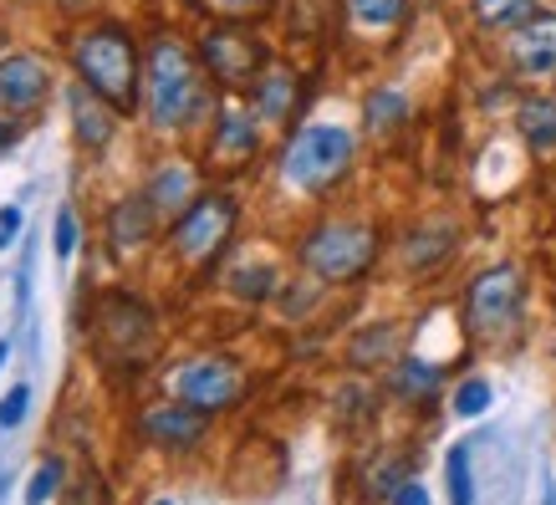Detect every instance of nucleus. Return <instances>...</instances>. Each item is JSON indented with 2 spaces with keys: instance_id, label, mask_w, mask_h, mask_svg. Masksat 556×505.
<instances>
[{
  "instance_id": "nucleus-35",
  "label": "nucleus",
  "mask_w": 556,
  "mask_h": 505,
  "mask_svg": "<svg viewBox=\"0 0 556 505\" xmlns=\"http://www.w3.org/2000/svg\"><path fill=\"white\" fill-rule=\"evenodd\" d=\"M153 505H169V501H153Z\"/></svg>"
},
{
  "instance_id": "nucleus-11",
  "label": "nucleus",
  "mask_w": 556,
  "mask_h": 505,
  "mask_svg": "<svg viewBox=\"0 0 556 505\" xmlns=\"http://www.w3.org/2000/svg\"><path fill=\"white\" fill-rule=\"evenodd\" d=\"M510 67L521 77H556V16L536 11L510 26Z\"/></svg>"
},
{
  "instance_id": "nucleus-14",
  "label": "nucleus",
  "mask_w": 556,
  "mask_h": 505,
  "mask_svg": "<svg viewBox=\"0 0 556 505\" xmlns=\"http://www.w3.org/2000/svg\"><path fill=\"white\" fill-rule=\"evenodd\" d=\"M255 123L245 118V113H219V128H215V143H210V153H215V164L225 168H240L255 159Z\"/></svg>"
},
{
  "instance_id": "nucleus-33",
  "label": "nucleus",
  "mask_w": 556,
  "mask_h": 505,
  "mask_svg": "<svg viewBox=\"0 0 556 505\" xmlns=\"http://www.w3.org/2000/svg\"><path fill=\"white\" fill-rule=\"evenodd\" d=\"M11 143H16V123L0 118V159H5V149H11Z\"/></svg>"
},
{
  "instance_id": "nucleus-15",
  "label": "nucleus",
  "mask_w": 556,
  "mask_h": 505,
  "mask_svg": "<svg viewBox=\"0 0 556 505\" xmlns=\"http://www.w3.org/2000/svg\"><path fill=\"white\" fill-rule=\"evenodd\" d=\"M296 98H302V83H296V72L287 67H270L261 83H255V108H261V118L270 123H287L296 113Z\"/></svg>"
},
{
  "instance_id": "nucleus-34",
  "label": "nucleus",
  "mask_w": 556,
  "mask_h": 505,
  "mask_svg": "<svg viewBox=\"0 0 556 505\" xmlns=\"http://www.w3.org/2000/svg\"><path fill=\"white\" fill-rule=\"evenodd\" d=\"M5 357H11V342H0V363H5Z\"/></svg>"
},
{
  "instance_id": "nucleus-10",
  "label": "nucleus",
  "mask_w": 556,
  "mask_h": 505,
  "mask_svg": "<svg viewBox=\"0 0 556 505\" xmlns=\"http://www.w3.org/2000/svg\"><path fill=\"white\" fill-rule=\"evenodd\" d=\"M138 429H143V439L159 444V450H194V444L204 439V429H210V414L194 408V404H185V399H174V404L143 408Z\"/></svg>"
},
{
  "instance_id": "nucleus-1",
  "label": "nucleus",
  "mask_w": 556,
  "mask_h": 505,
  "mask_svg": "<svg viewBox=\"0 0 556 505\" xmlns=\"http://www.w3.org/2000/svg\"><path fill=\"white\" fill-rule=\"evenodd\" d=\"M143 98H149V118L159 128H185L200 118L204 108V77L194 67L189 47L174 36H159L149 47V67H143Z\"/></svg>"
},
{
  "instance_id": "nucleus-18",
  "label": "nucleus",
  "mask_w": 556,
  "mask_h": 505,
  "mask_svg": "<svg viewBox=\"0 0 556 505\" xmlns=\"http://www.w3.org/2000/svg\"><path fill=\"white\" fill-rule=\"evenodd\" d=\"M521 138L531 143L536 153H552L556 149V102H546V98H531V102H521Z\"/></svg>"
},
{
  "instance_id": "nucleus-5",
  "label": "nucleus",
  "mask_w": 556,
  "mask_h": 505,
  "mask_svg": "<svg viewBox=\"0 0 556 505\" xmlns=\"http://www.w3.org/2000/svg\"><path fill=\"white\" fill-rule=\"evenodd\" d=\"M521 302H526L521 276L510 266H495L470 287L465 327H470V337H480V342H495V337H506L510 327L521 321Z\"/></svg>"
},
{
  "instance_id": "nucleus-27",
  "label": "nucleus",
  "mask_w": 556,
  "mask_h": 505,
  "mask_svg": "<svg viewBox=\"0 0 556 505\" xmlns=\"http://www.w3.org/2000/svg\"><path fill=\"white\" fill-rule=\"evenodd\" d=\"M485 404H490V383H485V378H470V383H459V393H455V414H459V419H475V414H485Z\"/></svg>"
},
{
  "instance_id": "nucleus-31",
  "label": "nucleus",
  "mask_w": 556,
  "mask_h": 505,
  "mask_svg": "<svg viewBox=\"0 0 556 505\" xmlns=\"http://www.w3.org/2000/svg\"><path fill=\"white\" fill-rule=\"evenodd\" d=\"M393 505H429V495H424V485L414 480V475H404L399 490H393Z\"/></svg>"
},
{
  "instance_id": "nucleus-17",
  "label": "nucleus",
  "mask_w": 556,
  "mask_h": 505,
  "mask_svg": "<svg viewBox=\"0 0 556 505\" xmlns=\"http://www.w3.org/2000/svg\"><path fill=\"white\" fill-rule=\"evenodd\" d=\"M72 118H77V138H83L87 149H102V143L113 138V118H108L102 98H98V92H92L87 83L72 92Z\"/></svg>"
},
{
  "instance_id": "nucleus-8",
  "label": "nucleus",
  "mask_w": 556,
  "mask_h": 505,
  "mask_svg": "<svg viewBox=\"0 0 556 505\" xmlns=\"http://www.w3.org/2000/svg\"><path fill=\"white\" fill-rule=\"evenodd\" d=\"M245 393V373L230 363V357H194L174 373V399L204 408V414H219V408L240 404Z\"/></svg>"
},
{
  "instance_id": "nucleus-7",
  "label": "nucleus",
  "mask_w": 556,
  "mask_h": 505,
  "mask_svg": "<svg viewBox=\"0 0 556 505\" xmlns=\"http://www.w3.org/2000/svg\"><path fill=\"white\" fill-rule=\"evenodd\" d=\"M204 67L215 77L219 87H230V92H245V87L261 83V67H266V47L255 41L251 31H240V26H219V31L204 36Z\"/></svg>"
},
{
  "instance_id": "nucleus-25",
  "label": "nucleus",
  "mask_w": 556,
  "mask_h": 505,
  "mask_svg": "<svg viewBox=\"0 0 556 505\" xmlns=\"http://www.w3.org/2000/svg\"><path fill=\"white\" fill-rule=\"evenodd\" d=\"M393 342H399V332H393V327H372V332H363L353 342V363H357V368H368V357H388V353H393Z\"/></svg>"
},
{
  "instance_id": "nucleus-26",
  "label": "nucleus",
  "mask_w": 556,
  "mask_h": 505,
  "mask_svg": "<svg viewBox=\"0 0 556 505\" xmlns=\"http://www.w3.org/2000/svg\"><path fill=\"white\" fill-rule=\"evenodd\" d=\"M56 485H62V465H56V459H47V465H36L31 485H26V505H47L51 495H56Z\"/></svg>"
},
{
  "instance_id": "nucleus-6",
  "label": "nucleus",
  "mask_w": 556,
  "mask_h": 505,
  "mask_svg": "<svg viewBox=\"0 0 556 505\" xmlns=\"http://www.w3.org/2000/svg\"><path fill=\"white\" fill-rule=\"evenodd\" d=\"M230 230H236V200L230 194H194V204L174 219V251L189 266H204L225 251Z\"/></svg>"
},
{
  "instance_id": "nucleus-19",
  "label": "nucleus",
  "mask_w": 556,
  "mask_h": 505,
  "mask_svg": "<svg viewBox=\"0 0 556 505\" xmlns=\"http://www.w3.org/2000/svg\"><path fill=\"white\" fill-rule=\"evenodd\" d=\"M348 16L363 31H393L408 16V0H348Z\"/></svg>"
},
{
  "instance_id": "nucleus-20",
  "label": "nucleus",
  "mask_w": 556,
  "mask_h": 505,
  "mask_svg": "<svg viewBox=\"0 0 556 505\" xmlns=\"http://www.w3.org/2000/svg\"><path fill=\"white\" fill-rule=\"evenodd\" d=\"M439 378H444V373H439L434 363L404 357V363H399V378H393V388H399L404 399H429V393H439Z\"/></svg>"
},
{
  "instance_id": "nucleus-21",
  "label": "nucleus",
  "mask_w": 556,
  "mask_h": 505,
  "mask_svg": "<svg viewBox=\"0 0 556 505\" xmlns=\"http://www.w3.org/2000/svg\"><path fill=\"white\" fill-rule=\"evenodd\" d=\"M363 113H368L372 134H393V128L408 118V98H404V92H372Z\"/></svg>"
},
{
  "instance_id": "nucleus-4",
  "label": "nucleus",
  "mask_w": 556,
  "mask_h": 505,
  "mask_svg": "<svg viewBox=\"0 0 556 505\" xmlns=\"http://www.w3.org/2000/svg\"><path fill=\"white\" fill-rule=\"evenodd\" d=\"M378 255V230L372 225H353V219H332L317 225L302 240V266L321 281H357Z\"/></svg>"
},
{
  "instance_id": "nucleus-30",
  "label": "nucleus",
  "mask_w": 556,
  "mask_h": 505,
  "mask_svg": "<svg viewBox=\"0 0 556 505\" xmlns=\"http://www.w3.org/2000/svg\"><path fill=\"white\" fill-rule=\"evenodd\" d=\"M51 245H56V255H62V261L77 251V215H72V210H62V215H56V240H51Z\"/></svg>"
},
{
  "instance_id": "nucleus-23",
  "label": "nucleus",
  "mask_w": 556,
  "mask_h": 505,
  "mask_svg": "<svg viewBox=\"0 0 556 505\" xmlns=\"http://www.w3.org/2000/svg\"><path fill=\"white\" fill-rule=\"evenodd\" d=\"M230 291H236V296H245V302H266V296H276V270H270V266H240V270H230Z\"/></svg>"
},
{
  "instance_id": "nucleus-28",
  "label": "nucleus",
  "mask_w": 556,
  "mask_h": 505,
  "mask_svg": "<svg viewBox=\"0 0 556 505\" xmlns=\"http://www.w3.org/2000/svg\"><path fill=\"white\" fill-rule=\"evenodd\" d=\"M26 404H31V388L16 383L5 399H0V429H16V424L26 419Z\"/></svg>"
},
{
  "instance_id": "nucleus-2",
  "label": "nucleus",
  "mask_w": 556,
  "mask_h": 505,
  "mask_svg": "<svg viewBox=\"0 0 556 505\" xmlns=\"http://www.w3.org/2000/svg\"><path fill=\"white\" fill-rule=\"evenodd\" d=\"M72 62H77V77H83L108 108L128 113L138 102V51H134V41H128V31H118V26L87 31L83 41L72 47Z\"/></svg>"
},
{
  "instance_id": "nucleus-12",
  "label": "nucleus",
  "mask_w": 556,
  "mask_h": 505,
  "mask_svg": "<svg viewBox=\"0 0 556 505\" xmlns=\"http://www.w3.org/2000/svg\"><path fill=\"white\" fill-rule=\"evenodd\" d=\"M51 92V72L41 56H5L0 62V113H31Z\"/></svg>"
},
{
  "instance_id": "nucleus-24",
  "label": "nucleus",
  "mask_w": 556,
  "mask_h": 505,
  "mask_svg": "<svg viewBox=\"0 0 556 505\" xmlns=\"http://www.w3.org/2000/svg\"><path fill=\"white\" fill-rule=\"evenodd\" d=\"M444 475H450V505H475V485H470V450L455 444L450 459H444Z\"/></svg>"
},
{
  "instance_id": "nucleus-29",
  "label": "nucleus",
  "mask_w": 556,
  "mask_h": 505,
  "mask_svg": "<svg viewBox=\"0 0 556 505\" xmlns=\"http://www.w3.org/2000/svg\"><path fill=\"white\" fill-rule=\"evenodd\" d=\"M210 11H219V16L230 21H245V16H261V11H270L276 0H204Z\"/></svg>"
},
{
  "instance_id": "nucleus-13",
  "label": "nucleus",
  "mask_w": 556,
  "mask_h": 505,
  "mask_svg": "<svg viewBox=\"0 0 556 505\" xmlns=\"http://www.w3.org/2000/svg\"><path fill=\"white\" fill-rule=\"evenodd\" d=\"M153 225H159V210H153L149 194H134V200H123L113 215H108V236L118 251H138V245H149L153 240Z\"/></svg>"
},
{
  "instance_id": "nucleus-16",
  "label": "nucleus",
  "mask_w": 556,
  "mask_h": 505,
  "mask_svg": "<svg viewBox=\"0 0 556 505\" xmlns=\"http://www.w3.org/2000/svg\"><path fill=\"white\" fill-rule=\"evenodd\" d=\"M149 200H153L159 215H185L189 204H194V174H189L185 164L159 168V174H153V185H149Z\"/></svg>"
},
{
  "instance_id": "nucleus-22",
  "label": "nucleus",
  "mask_w": 556,
  "mask_h": 505,
  "mask_svg": "<svg viewBox=\"0 0 556 505\" xmlns=\"http://www.w3.org/2000/svg\"><path fill=\"white\" fill-rule=\"evenodd\" d=\"M475 16L485 26H521L526 16H536V0H475Z\"/></svg>"
},
{
  "instance_id": "nucleus-3",
  "label": "nucleus",
  "mask_w": 556,
  "mask_h": 505,
  "mask_svg": "<svg viewBox=\"0 0 556 505\" xmlns=\"http://www.w3.org/2000/svg\"><path fill=\"white\" fill-rule=\"evenodd\" d=\"M353 168V134L348 128H302V134L287 143V159H281V179L302 194H321L332 189Z\"/></svg>"
},
{
  "instance_id": "nucleus-9",
  "label": "nucleus",
  "mask_w": 556,
  "mask_h": 505,
  "mask_svg": "<svg viewBox=\"0 0 556 505\" xmlns=\"http://www.w3.org/2000/svg\"><path fill=\"white\" fill-rule=\"evenodd\" d=\"M98 337H102V348H108V357H118V363L128 357V363H134L153 337L149 312L138 302H128V296H108L98 312Z\"/></svg>"
},
{
  "instance_id": "nucleus-32",
  "label": "nucleus",
  "mask_w": 556,
  "mask_h": 505,
  "mask_svg": "<svg viewBox=\"0 0 556 505\" xmlns=\"http://www.w3.org/2000/svg\"><path fill=\"white\" fill-rule=\"evenodd\" d=\"M21 230V210H0V245H5V236H16Z\"/></svg>"
}]
</instances>
